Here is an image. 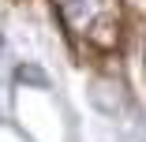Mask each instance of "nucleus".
Wrapping results in <instances>:
<instances>
[{"instance_id":"f257e3e1","label":"nucleus","mask_w":146,"mask_h":142,"mask_svg":"<svg viewBox=\"0 0 146 142\" xmlns=\"http://www.w3.org/2000/svg\"><path fill=\"white\" fill-rule=\"evenodd\" d=\"M68 34L98 52L120 49L124 38V8L120 0H52Z\"/></svg>"},{"instance_id":"f03ea898","label":"nucleus","mask_w":146,"mask_h":142,"mask_svg":"<svg viewBox=\"0 0 146 142\" xmlns=\"http://www.w3.org/2000/svg\"><path fill=\"white\" fill-rule=\"evenodd\" d=\"M94 105L101 112H109V116H116V112L124 108V86L116 79H94V90H90Z\"/></svg>"}]
</instances>
